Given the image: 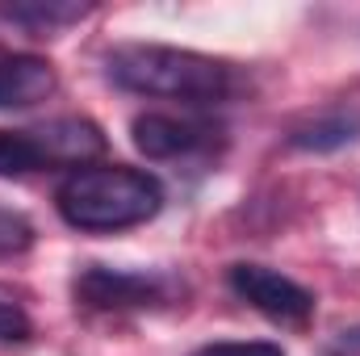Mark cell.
I'll use <instances>...</instances> for the list:
<instances>
[{
  "label": "cell",
  "instance_id": "obj_9",
  "mask_svg": "<svg viewBox=\"0 0 360 356\" xmlns=\"http://www.w3.org/2000/svg\"><path fill=\"white\" fill-rule=\"evenodd\" d=\"M46 164V151L34 130H0V177H30Z\"/></svg>",
  "mask_w": 360,
  "mask_h": 356
},
{
  "label": "cell",
  "instance_id": "obj_14",
  "mask_svg": "<svg viewBox=\"0 0 360 356\" xmlns=\"http://www.w3.org/2000/svg\"><path fill=\"white\" fill-rule=\"evenodd\" d=\"M323 356H360V327L340 331V336L327 344V352H323Z\"/></svg>",
  "mask_w": 360,
  "mask_h": 356
},
{
  "label": "cell",
  "instance_id": "obj_12",
  "mask_svg": "<svg viewBox=\"0 0 360 356\" xmlns=\"http://www.w3.org/2000/svg\"><path fill=\"white\" fill-rule=\"evenodd\" d=\"M30 243H34V227H30L21 214H4V210H0V256L25 252Z\"/></svg>",
  "mask_w": 360,
  "mask_h": 356
},
{
  "label": "cell",
  "instance_id": "obj_6",
  "mask_svg": "<svg viewBox=\"0 0 360 356\" xmlns=\"http://www.w3.org/2000/svg\"><path fill=\"white\" fill-rule=\"evenodd\" d=\"M59 89L55 68L38 55H21V51H0V109H25L46 101Z\"/></svg>",
  "mask_w": 360,
  "mask_h": 356
},
{
  "label": "cell",
  "instance_id": "obj_4",
  "mask_svg": "<svg viewBox=\"0 0 360 356\" xmlns=\"http://www.w3.org/2000/svg\"><path fill=\"white\" fill-rule=\"evenodd\" d=\"M76 298L92 310H143L164 302V281L147 272H126L109 265H89L76 281Z\"/></svg>",
  "mask_w": 360,
  "mask_h": 356
},
{
  "label": "cell",
  "instance_id": "obj_8",
  "mask_svg": "<svg viewBox=\"0 0 360 356\" xmlns=\"http://www.w3.org/2000/svg\"><path fill=\"white\" fill-rule=\"evenodd\" d=\"M92 4H72V0H21V4H0V17L25 30H59L68 21L89 17Z\"/></svg>",
  "mask_w": 360,
  "mask_h": 356
},
{
  "label": "cell",
  "instance_id": "obj_2",
  "mask_svg": "<svg viewBox=\"0 0 360 356\" xmlns=\"http://www.w3.org/2000/svg\"><path fill=\"white\" fill-rule=\"evenodd\" d=\"M59 218L76 231H126L160 214L164 184L126 164H101V168H76L55 189Z\"/></svg>",
  "mask_w": 360,
  "mask_h": 356
},
{
  "label": "cell",
  "instance_id": "obj_10",
  "mask_svg": "<svg viewBox=\"0 0 360 356\" xmlns=\"http://www.w3.org/2000/svg\"><path fill=\"white\" fill-rule=\"evenodd\" d=\"M360 134V117L356 113H323L314 117L310 126H297L293 130V143L297 147H314V151H327V147H344Z\"/></svg>",
  "mask_w": 360,
  "mask_h": 356
},
{
  "label": "cell",
  "instance_id": "obj_1",
  "mask_svg": "<svg viewBox=\"0 0 360 356\" xmlns=\"http://www.w3.org/2000/svg\"><path fill=\"white\" fill-rule=\"evenodd\" d=\"M105 72L126 92L160 96V101H184V105H222L243 89V76L235 63L201 55V51L160 46V42L113 46L105 59Z\"/></svg>",
  "mask_w": 360,
  "mask_h": 356
},
{
  "label": "cell",
  "instance_id": "obj_3",
  "mask_svg": "<svg viewBox=\"0 0 360 356\" xmlns=\"http://www.w3.org/2000/svg\"><path fill=\"white\" fill-rule=\"evenodd\" d=\"M226 285L235 289V298H243L252 310H260L272 323L306 327L314 319V293L269 265H231Z\"/></svg>",
  "mask_w": 360,
  "mask_h": 356
},
{
  "label": "cell",
  "instance_id": "obj_13",
  "mask_svg": "<svg viewBox=\"0 0 360 356\" xmlns=\"http://www.w3.org/2000/svg\"><path fill=\"white\" fill-rule=\"evenodd\" d=\"M30 314L17 306V302H4L0 298V344H21V340H30Z\"/></svg>",
  "mask_w": 360,
  "mask_h": 356
},
{
  "label": "cell",
  "instance_id": "obj_5",
  "mask_svg": "<svg viewBox=\"0 0 360 356\" xmlns=\"http://www.w3.org/2000/svg\"><path fill=\"white\" fill-rule=\"evenodd\" d=\"M130 139L147 160H176L193 155L201 147H210L214 130L197 117H180V113H139L130 122Z\"/></svg>",
  "mask_w": 360,
  "mask_h": 356
},
{
  "label": "cell",
  "instance_id": "obj_11",
  "mask_svg": "<svg viewBox=\"0 0 360 356\" xmlns=\"http://www.w3.org/2000/svg\"><path fill=\"white\" fill-rule=\"evenodd\" d=\"M193 356H285L281 344H269V340H222V344H205Z\"/></svg>",
  "mask_w": 360,
  "mask_h": 356
},
{
  "label": "cell",
  "instance_id": "obj_7",
  "mask_svg": "<svg viewBox=\"0 0 360 356\" xmlns=\"http://www.w3.org/2000/svg\"><path fill=\"white\" fill-rule=\"evenodd\" d=\"M34 134L46 151V164H89L105 151V134L89 117H55Z\"/></svg>",
  "mask_w": 360,
  "mask_h": 356
}]
</instances>
